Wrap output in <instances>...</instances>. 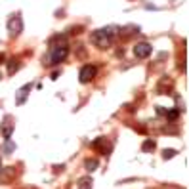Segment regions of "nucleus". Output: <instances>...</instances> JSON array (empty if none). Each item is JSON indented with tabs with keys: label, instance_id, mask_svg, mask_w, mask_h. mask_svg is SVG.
<instances>
[{
	"label": "nucleus",
	"instance_id": "5",
	"mask_svg": "<svg viewBox=\"0 0 189 189\" xmlns=\"http://www.w3.org/2000/svg\"><path fill=\"white\" fill-rule=\"evenodd\" d=\"M97 75V69L94 67V65H84V67L80 69V73H78V80L82 82V84H86V82L94 80Z\"/></svg>",
	"mask_w": 189,
	"mask_h": 189
},
{
	"label": "nucleus",
	"instance_id": "1",
	"mask_svg": "<svg viewBox=\"0 0 189 189\" xmlns=\"http://www.w3.org/2000/svg\"><path fill=\"white\" fill-rule=\"evenodd\" d=\"M67 56H69L67 42H61V44H57V46H52L50 52H48V56L44 57V65H46V67H54V65L65 61V59H67Z\"/></svg>",
	"mask_w": 189,
	"mask_h": 189
},
{
	"label": "nucleus",
	"instance_id": "4",
	"mask_svg": "<svg viewBox=\"0 0 189 189\" xmlns=\"http://www.w3.org/2000/svg\"><path fill=\"white\" fill-rule=\"evenodd\" d=\"M151 52H153V46L149 44V42H138V44H134V56H136L138 59L149 57Z\"/></svg>",
	"mask_w": 189,
	"mask_h": 189
},
{
	"label": "nucleus",
	"instance_id": "8",
	"mask_svg": "<svg viewBox=\"0 0 189 189\" xmlns=\"http://www.w3.org/2000/svg\"><path fill=\"white\" fill-rule=\"evenodd\" d=\"M86 166H90L88 170H94V166H97V162L96 161H90V162H86Z\"/></svg>",
	"mask_w": 189,
	"mask_h": 189
},
{
	"label": "nucleus",
	"instance_id": "9",
	"mask_svg": "<svg viewBox=\"0 0 189 189\" xmlns=\"http://www.w3.org/2000/svg\"><path fill=\"white\" fill-rule=\"evenodd\" d=\"M4 59H6V56H4V54H0V65L4 63Z\"/></svg>",
	"mask_w": 189,
	"mask_h": 189
},
{
	"label": "nucleus",
	"instance_id": "6",
	"mask_svg": "<svg viewBox=\"0 0 189 189\" xmlns=\"http://www.w3.org/2000/svg\"><path fill=\"white\" fill-rule=\"evenodd\" d=\"M12 132H13V121H12L10 117H6V118H4V122H2V134H4V138L8 140Z\"/></svg>",
	"mask_w": 189,
	"mask_h": 189
},
{
	"label": "nucleus",
	"instance_id": "2",
	"mask_svg": "<svg viewBox=\"0 0 189 189\" xmlns=\"http://www.w3.org/2000/svg\"><path fill=\"white\" fill-rule=\"evenodd\" d=\"M113 29L107 27V29H97V31H94L92 35H90V40H92L94 46H97V48H109V46L113 44Z\"/></svg>",
	"mask_w": 189,
	"mask_h": 189
},
{
	"label": "nucleus",
	"instance_id": "7",
	"mask_svg": "<svg viewBox=\"0 0 189 189\" xmlns=\"http://www.w3.org/2000/svg\"><path fill=\"white\" fill-rule=\"evenodd\" d=\"M31 88H32L31 84H27V86H23V88H19V92H17V105H23V103H25V99H27V96H29V92H31Z\"/></svg>",
	"mask_w": 189,
	"mask_h": 189
},
{
	"label": "nucleus",
	"instance_id": "3",
	"mask_svg": "<svg viewBox=\"0 0 189 189\" xmlns=\"http://www.w3.org/2000/svg\"><path fill=\"white\" fill-rule=\"evenodd\" d=\"M21 31H23V19H21L19 13H13L8 21V32L12 38H16V36L21 35Z\"/></svg>",
	"mask_w": 189,
	"mask_h": 189
}]
</instances>
